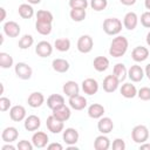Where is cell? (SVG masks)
<instances>
[{
    "label": "cell",
    "mask_w": 150,
    "mask_h": 150,
    "mask_svg": "<svg viewBox=\"0 0 150 150\" xmlns=\"http://www.w3.org/2000/svg\"><path fill=\"white\" fill-rule=\"evenodd\" d=\"M128 40L124 36H116L110 45L109 48V54L114 57H121L125 54L127 49H128Z\"/></svg>",
    "instance_id": "6da1fadb"
},
{
    "label": "cell",
    "mask_w": 150,
    "mask_h": 150,
    "mask_svg": "<svg viewBox=\"0 0 150 150\" xmlns=\"http://www.w3.org/2000/svg\"><path fill=\"white\" fill-rule=\"evenodd\" d=\"M122 29V22L117 18H108L103 21V30L108 35H116Z\"/></svg>",
    "instance_id": "7a4b0ae2"
},
{
    "label": "cell",
    "mask_w": 150,
    "mask_h": 150,
    "mask_svg": "<svg viewBox=\"0 0 150 150\" xmlns=\"http://www.w3.org/2000/svg\"><path fill=\"white\" fill-rule=\"evenodd\" d=\"M131 137H132V141L135 143L142 144V143H144L148 139V137H149V130H148V128L145 125H142V124L136 125L132 129V131H131Z\"/></svg>",
    "instance_id": "3957f363"
},
{
    "label": "cell",
    "mask_w": 150,
    "mask_h": 150,
    "mask_svg": "<svg viewBox=\"0 0 150 150\" xmlns=\"http://www.w3.org/2000/svg\"><path fill=\"white\" fill-rule=\"evenodd\" d=\"M15 74L19 79L21 80H29L32 77V74H33V70L30 68V66H28L27 63H23V62H19L16 63L15 66Z\"/></svg>",
    "instance_id": "277c9868"
},
{
    "label": "cell",
    "mask_w": 150,
    "mask_h": 150,
    "mask_svg": "<svg viewBox=\"0 0 150 150\" xmlns=\"http://www.w3.org/2000/svg\"><path fill=\"white\" fill-rule=\"evenodd\" d=\"M93 46H94V42L89 35H82L77 40V49L83 54L89 53L93 49Z\"/></svg>",
    "instance_id": "5b68a950"
},
{
    "label": "cell",
    "mask_w": 150,
    "mask_h": 150,
    "mask_svg": "<svg viewBox=\"0 0 150 150\" xmlns=\"http://www.w3.org/2000/svg\"><path fill=\"white\" fill-rule=\"evenodd\" d=\"M46 125L48 128L49 131H52L53 134H59L63 130V122L57 120L53 114L47 117V121H46Z\"/></svg>",
    "instance_id": "8992f818"
},
{
    "label": "cell",
    "mask_w": 150,
    "mask_h": 150,
    "mask_svg": "<svg viewBox=\"0 0 150 150\" xmlns=\"http://www.w3.org/2000/svg\"><path fill=\"white\" fill-rule=\"evenodd\" d=\"M118 83H120V80L114 75H107L103 80V90L105 93H112L117 89L118 87Z\"/></svg>",
    "instance_id": "52a82bcc"
},
{
    "label": "cell",
    "mask_w": 150,
    "mask_h": 150,
    "mask_svg": "<svg viewBox=\"0 0 150 150\" xmlns=\"http://www.w3.org/2000/svg\"><path fill=\"white\" fill-rule=\"evenodd\" d=\"M149 56V50L146 47H143V46H137L132 49V53H131V57L134 61L136 62H142L144 60H146Z\"/></svg>",
    "instance_id": "ba28073f"
},
{
    "label": "cell",
    "mask_w": 150,
    "mask_h": 150,
    "mask_svg": "<svg viewBox=\"0 0 150 150\" xmlns=\"http://www.w3.org/2000/svg\"><path fill=\"white\" fill-rule=\"evenodd\" d=\"M82 89H83L84 94H87V95H94L98 90V83L94 79H90V77L89 79H86L82 82Z\"/></svg>",
    "instance_id": "9c48e42d"
},
{
    "label": "cell",
    "mask_w": 150,
    "mask_h": 150,
    "mask_svg": "<svg viewBox=\"0 0 150 150\" xmlns=\"http://www.w3.org/2000/svg\"><path fill=\"white\" fill-rule=\"evenodd\" d=\"M52 111H53V115H54L57 120H60V121H62V122L69 120V117H70V109H69L66 104L59 105V107L54 108Z\"/></svg>",
    "instance_id": "30bf717a"
},
{
    "label": "cell",
    "mask_w": 150,
    "mask_h": 150,
    "mask_svg": "<svg viewBox=\"0 0 150 150\" xmlns=\"http://www.w3.org/2000/svg\"><path fill=\"white\" fill-rule=\"evenodd\" d=\"M53 52V47L49 42L47 41H40L38 45H36V48H35V53L40 56V57H47L52 54Z\"/></svg>",
    "instance_id": "8fae6325"
},
{
    "label": "cell",
    "mask_w": 150,
    "mask_h": 150,
    "mask_svg": "<svg viewBox=\"0 0 150 150\" xmlns=\"http://www.w3.org/2000/svg\"><path fill=\"white\" fill-rule=\"evenodd\" d=\"M69 105L75 110H82L87 105V100L81 95H74L69 97Z\"/></svg>",
    "instance_id": "7c38bea8"
},
{
    "label": "cell",
    "mask_w": 150,
    "mask_h": 150,
    "mask_svg": "<svg viewBox=\"0 0 150 150\" xmlns=\"http://www.w3.org/2000/svg\"><path fill=\"white\" fill-rule=\"evenodd\" d=\"M63 141L68 144V145H71V144H75L77 141H79V131L74 128H67L64 131H63Z\"/></svg>",
    "instance_id": "4fadbf2b"
},
{
    "label": "cell",
    "mask_w": 150,
    "mask_h": 150,
    "mask_svg": "<svg viewBox=\"0 0 150 150\" xmlns=\"http://www.w3.org/2000/svg\"><path fill=\"white\" fill-rule=\"evenodd\" d=\"M128 76H129V79H130L132 82H139V81H142V79H143V76H144V71H143V69H142L139 66L134 64V66H131V67L129 68V70H128Z\"/></svg>",
    "instance_id": "5bb4252c"
},
{
    "label": "cell",
    "mask_w": 150,
    "mask_h": 150,
    "mask_svg": "<svg viewBox=\"0 0 150 150\" xmlns=\"http://www.w3.org/2000/svg\"><path fill=\"white\" fill-rule=\"evenodd\" d=\"M32 142H33V145L36 146V148H43L48 143V136L43 131H38L33 135Z\"/></svg>",
    "instance_id": "9a60e30c"
},
{
    "label": "cell",
    "mask_w": 150,
    "mask_h": 150,
    "mask_svg": "<svg viewBox=\"0 0 150 150\" xmlns=\"http://www.w3.org/2000/svg\"><path fill=\"white\" fill-rule=\"evenodd\" d=\"M4 30L9 38H16L20 34V26L15 21H8L4 25Z\"/></svg>",
    "instance_id": "2e32d148"
},
{
    "label": "cell",
    "mask_w": 150,
    "mask_h": 150,
    "mask_svg": "<svg viewBox=\"0 0 150 150\" xmlns=\"http://www.w3.org/2000/svg\"><path fill=\"white\" fill-rule=\"evenodd\" d=\"M9 116L15 122L22 121L25 118V116H26V109L22 105H14L9 110Z\"/></svg>",
    "instance_id": "e0dca14e"
},
{
    "label": "cell",
    "mask_w": 150,
    "mask_h": 150,
    "mask_svg": "<svg viewBox=\"0 0 150 150\" xmlns=\"http://www.w3.org/2000/svg\"><path fill=\"white\" fill-rule=\"evenodd\" d=\"M137 22H138V18H137L136 13L129 12V13L125 14L124 20H123V25H124V27H125L127 29H129V30L135 29L136 26H137Z\"/></svg>",
    "instance_id": "ac0fdd59"
},
{
    "label": "cell",
    "mask_w": 150,
    "mask_h": 150,
    "mask_svg": "<svg viewBox=\"0 0 150 150\" xmlns=\"http://www.w3.org/2000/svg\"><path fill=\"white\" fill-rule=\"evenodd\" d=\"M28 104L32 107V108H39L42 105V103L45 102V96L39 93V91H35V93H32L29 96H28V100H27Z\"/></svg>",
    "instance_id": "d6986e66"
},
{
    "label": "cell",
    "mask_w": 150,
    "mask_h": 150,
    "mask_svg": "<svg viewBox=\"0 0 150 150\" xmlns=\"http://www.w3.org/2000/svg\"><path fill=\"white\" fill-rule=\"evenodd\" d=\"M112 128H114V123H112L111 118H109V117H102V118H100V121L97 123V129H98L100 132L108 134V132H110L112 130Z\"/></svg>",
    "instance_id": "ffe728a7"
},
{
    "label": "cell",
    "mask_w": 150,
    "mask_h": 150,
    "mask_svg": "<svg viewBox=\"0 0 150 150\" xmlns=\"http://www.w3.org/2000/svg\"><path fill=\"white\" fill-rule=\"evenodd\" d=\"M18 135H19V132H18L16 128H14V127H7L6 129H4L1 137H2V141L4 142L12 143L13 141H15L18 138Z\"/></svg>",
    "instance_id": "44dd1931"
},
{
    "label": "cell",
    "mask_w": 150,
    "mask_h": 150,
    "mask_svg": "<svg viewBox=\"0 0 150 150\" xmlns=\"http://www.w3.org/2000/svg\"><path fill=\"white\" fill-rule=\"evenodd\" d=\"M40 124H41L40 118L36 115H30V116H28L25 120V129L28 130V131L38 130L39 127H40Z\"/></svg>",
    "instance_id": "7402d4cb"
},
{
    "label": "cell",
    "mask_w": 150,
    "mask_h": 150,
    "mask_svg": "<svg viewBox=\"0 0 150 150\" xmlns=\"http://www.w3.org/2000/svg\"><path fill=\"white\" fill-rule=\"evenodd\" d=\"M52 67L57 73H66L69 69V62L64 59H55L52 62Z\"/></svg>",
    "instance_id": "603a6c76"
},
{
    "label": "cell",
    "mask_w": 150,
    "mask_h": 150,
    "mask_svg": "<svg viewBox=\"0 0 150 150\" xmlns=\"http://www.w3.org/2000/svg\"><path fill=\"white\" fill-rule=\"evenodd\" d=\"M63 93L67 95V96H74V95H77L79 94V84L75 82V81H68L63 84Z\"/></svg>",
    "instance_id": "cb8c5ba5"
},
{
    "label": "cell",
    "mask_w": 150,
    "mask_h": 150,
    "mask_svg": "<svg viewBox=\"0 0 150 150\" xmlns=\"http://www.w3.org/2000/svg\"><path fill=\"white\" fill-rule=\"evenodd\" d=\"M64 104V98L62 95L60 94H52L48 98H47V105L53 110L54 108Z\"/></svg>",
    "instance_id": "d4e9b609"
},
{
    "label": "cell",
    "mask_w": 150,
    "mask_h": 150,
    "mask_svg": "<svg viewBox=\"0 0 150 150\" xmlns=\"http://www.w3.org/2000/svg\"><path fill=\"white\" fill-rule=\"evenodd\" d=\"M121 94L125 98H132V97H135L137 95V89L131 83H124L121 87Z\"/></svg>",
    "instance_id": "484cf974"
},
{
    "label": "cell",
    "mask_w": 150,
    "mask_h": 150,
    "mask_svg": "<svg viewBox=\"0 0 150 150\" xmlns=\"http://www.w3.org/2000/svg\"><path fill=\"white\" fill-rule=\"evenodd\" d=\"M103 114H104V108L102 104L94 103L88 108V115L91 118H100L103 116Z\"/></svg>",
    "instance_id": "4316f807"
},
{
    "label": "cell",
    "mask_w": 150,
    "mask_h": 150,
    "mask_svg": "<svg viewBox=\"0 0 150 150\" xmlns=\"http://www.w3.org/2000/svg\"><path fill=\"white\" fill-rule=\"evenodd\" d=\"M93 66L97 71H104L109 67V60L105 56H96L94 59Z\"/></svg>",
    "instance_id": "83f0119b"
},
{
    "label": "cell",
    "mask_w": 150,
    "mask_h": 150,
    "mask_svg": "<svg viewBox=\"0 0 150 150\" xmlns=\"http://www.w3.org/2000/svg\"><path fill=\"white\" fill-rule=\"evenodd\" d=\"M110 146V142H109V138L101 135V136H97L95 142H94V148L95 150H107L109 149Z\"/></svg>",
    "instance_id": "f1b7e54d"
},
{
    "label": "cell",
    "mask_w": 150,
    "mask_h": 150,
    "mask_svg": "<svg viewBox=\"0 0 150 150\" xmlns=\"http://www.w3.org/2000/svg\"><path fill=\"white\" fill-rule=\"evenodd\" d=\"M19 15L23 19H30L34 15V9L30 5L28 4H21L19 6Z\"/></svg>",
    "instance_id": "f546056e"
},
{
    "label": "cell",
    "mask_w": 150,
    "mask_h": 150,
    "mask_svg": "<svg viewBox=\"0 0 150 150\" xmlns=\"http://www.w3.org/2000/svg\"><path fill=\"white\" fill-rule=\"evenodd\" d=\"M35 28L38 33L41 35H48L52 32V22H45V21H38L35 22Z\"/></svg>",
    "instance_id": "4dcf8cb0"
},
{
    "label": "cell",
    "mask_w": 150,
    "mask_h": 150,
    "mask_svg": "<svg viewBox=\"0 0 150 150\" xmlns=\"http://www.w3.org/2000/svg\"><path fill=\"white\" fill-rule=\"evenodd\" d=\"M127 68H125V66L123 64V63H117V64H115V67H114V70H112V74L120 80V82L121 81H124V79L127 77Z\"/></svg>",
    "instance_id": "1f68e13d"
},
{
    "label": "cell",
    "mask_w": 150,
    "mask_h": 150,
    "mask_svg": "<svg viewBox=\"0 0 150 150\" xmlns=\"http://www.w3.org/2000/svg\"><path fill=\"white\" fill-rule=\"evenodd\" d=\"M86 9L83 8H71L70 9V18L71 20L76 21V22H80V21H83L86 19Z\"/></svg>",
    "instance_id": "d6a6232c"
},
{
    "label": "cell",
    "mask_w": 150,
    "mask_h": 150,
    "mask_svg": "<svg viewBox=\"0 0 150 150\" xmlns=\"http://www.w3.org/2000/svg\"><path fill=\"white\" fill-rule=\"evenodd\" d=\"M55 48L60 52H67L70 48V40L67 38H60L55 40Z\"/></svg>",
    "instance_id": "836d02e7"
},
{
    "label": "cell",
    "mask_w": 150,
    "mask_h": 150,
    "mask_svg": "<svg viewBox=\"0 0 150 150\" xmlns=\"http://www.w3.org/2000/svg\"><path fill=\"white\" fill-rule=\"evenodd\" d=\"M53 14L49 11L40 9L36 13V20L38 21H45V22H53Z\"/></svg>",
    "instance_id": "e575fe53"
},
{
    "label": "cell",
    "mask_w": 150,
    "mask_h": 150,
    "mask_svg": "<svg viewBox=\"0 0 150 150\" xmlns=\"http://www.w3.org/2000/svg\"><path fill=\"white\" fill-rule=\"evenodd\" d=\"M12 64H13V57L7 53L1 52L0 53V67L1 68H9Z\"/></svg>",
    "instance_id": "d590c367"
},
{
    "label": "cell",
    "mask_w": 150,
    "mask_h": 150,
    "mask_svg": "<svg viewBox=\"0 0 150 150\" xmlns=\"http://www.w3.org/2000/svg\"><path fill=\"white\" fill-rule=\"evenodd\" d=\"M33 42H34L33 36L29 35V34H26V35H23V36L19 40V48H21V49H27V48H29V47L33 45Z\"/></svg>",
    "instance_id": "8d00e7d4"
},
{
    "label": "cell",
    "mask_w": 150,
    "mask_h": 150,
    "mask_svg": "<svg viewBox=\"0 0 150 150\" xmlns=\"http://www.w3.org/2000/svg\"><path fill=\"white\" fill-rule=\"evenodd\" d=\"M108 5V1L107 0H91L90 1V6L94 11H103Z\"/></svg>",
    "instance_id": "74e56055"
},
{
    "label": "cell",
    "mask_w": 150,
    "mask_h": 150,
    "mask_svg": "<svg viewBox=\"0 0 150 150\" xmlns=\"http://www.w3.org/2000/svg\"><path fill=\"white\" fill-rule=\"evenodd\" d=\"M138 97L142 101H149L150 100V88L149 87H143L137 91Z\"/></svg>",
    "instance_id": "f35d334b"
},
{
    "label": "cell",
    "mask_w": 150,
    "mask_h": 150,
    "mask_svg": "<svg viewBox=\"0 0 150 150\" xmlns=\"http://www.w3.org/2000/svg\"><path fill=\"white\" fill-rule=\"evenodd\" d=\"M70 8H83L86 9L88 6L87 0H69Z\"/></svg>",
    "instance_id": "ab89813d"
},
{
    "label": "cell",
    "mask_w": 150,
    "mask_h": 150,
    "mask_svg": "<svg viewBox=\"0 0 150 150\" xmlns=\"http://www.w3.org/2000/svg\"><path fill=\"white\" fill-rule=\"evenodd\" d=\"M11 107V100L7 97H0V110L6 111Z\"/></svg>",
    "instance_id": "60d3db41"
},
{
    "label": "cell",
    "mask_w": 150,
    "mask_h": 150,
    "mask_svg": "<svg viewBox=\"0 0 150 150\" xmlns=\"http://www.w3.org/2000/svg\"><path fill=\"white\" fill-rule=\"evenodd\" d=\"M141 23L144 26V27H148L150 28V11L148 12H144L141 16Z\"/></svg>",
    "instance_id": "b9f144b4"
},
{
    "label": "cell",
    "mask_w": 150,
    "mask_h": 150,
    "mask_svg": "<svg viewBox=\"0 0 150 150\" xmlns=\"http://www.w3.org/2000/svg\"><path fill=\"white\" fill-rule=\"evenodd\" d=\"M112 149L114 150H124L125 149V143L123 139L121 138H116L114 142H112Z\"/></svg>",
    "instance_id": "7bdbcfd3"
},
{
    "label": "cell",
    "mask_w": 150,
    "mask_h": 150,
    "mask_svg": "<svg viewBox=\"0 0 150 150\" xmlns=\"http://www.w3.org/2000/svg\"><path fill=\"white\" fill-rule=\"evenodd\" d=\"M18 149H19V150H32V149H33V145H32L28 141L22 139V141H20V142L18 143Z\"/></svg>",
    "instance_id": "ee69618b"
},
{
    "label": "cell",
    "mask_w": 150,
    "mask_h": 150,
    "mask_svg": "<svg viewBox=\"0 0 150 150\" xmlns=\"http://www.w3.org/2000/svg\"><path fill=\"white\" fill-rule=\"evenodd\" d=\"M48 150H62V145L60 143H52L47 148Z\"/></svg>",
    "instance_id": "f6af8a7d"
},
{
    "label": "cell",
    "mask_w": 150,
    "mask_h": 150,
    "mask_svg": "<svg viewBox=\"0 0 150 150\" xmlns=\"http://www.w3.org/2000/svg\"><path fill=\"white\" fill-rule=\"evenodd\" d=\"M6 18V9L4 7H0V21H4Z\"/></svg>",
    "instance_id": "bcb514c9"
},
{
    "label": "cell",
    "mask_w": 150,
    "mask_h": 150,
    "mask_svg": "<svg viewBox=\"0 0 150 150\" xmlns=\"http://www.w3.org/2000/svg\"><path fill=\"white\" fill-rule=\"evenodd\" d=\"M123 5H125V6H132L135 2H136V0H120Z\"/></svg>",
    "instance_id": "7dc6e473"
},
{
    "label": "cell",
    "mask_w": 150,
    "mask_h": 150,
    "mask_svg": "<svg viewBox=\"0 0 150 150\" xmlns=\"http://www.w3.org/2000/svg\"><path fill=\"white\" fill-rule=\"evenodd\" d=\"M139 150H150V143L148 144H142L139 146Z\"/></svg>",
    "instance_id": "c3c4849f"
},
{
    "label": "cell",
    "mask_w": 150,
    "mask_h": 150,
    "mask_svg": "<svg viewBox=\"0 0 150 150\" xmlns=\"http://www.w3.org/2000/svg\"><path fill=\"white\" fill-rule=\"evenodd\" d=\"M1 150H15V148L13 145H4L1 148Z\"/></svg>",
    "instance_id": "681fc988"
},
{
    "label": "cell",
    "mask_w": 150,
    "mask_h": 150,
    "mask_svg": "<svg viewBox=\"0 0 150 150\" xmlns=\"http://www.w3.org/2000/svg\"><path fill=\"white\" fill-rule=\"evenodd\" d=\"M145 75H146V76H148V79L150 80V63L145 67Z\"/></svg>",
    "instance_id": "f907efd6"
},
{
    "label": "cell",
    "mask_w": 150,
    "mask_h": 150,
    "mask_svg": "<svg viewBox=\"0 0 150 150\" xmlns=\"http://www.w3.org/2000/svg\"><path fill=\"white\" fill-rule=\"evenodd\" d=\"M29 4H32V5H38V4H40V1L41 0H27Z\"/></svg>",
    "instance_id": "816d5d0a"
},
{
    "label": "cell",
    "mask_w": 150,
    "mask_h": 150,
    "mask_svg": "<svg viewBox=\"0 0 150 150\" xmlns=\"http://www.w3.org/2000/svg\"><path fill=\"white\" fill-rule=\"evenodd\" d=\"M144 5H145V8L150 11V0H145V2H144Z\"/></svg>",
    "instance_id": "f5cc1de1"
},
{
    "label": "cell",
    "mask_w": 150,
    "mask_h": 150,
    "mask_svg": "<svg viewBox=\"0 0 150 150\" xmlns=\"http://www.w3.org/2000/svg\"><path fill=\"white\" fill-rule=\"evenodd\" d=\"M146 43L150 46V32L148 33V35H146Z\"/></svg>",
    "instance_id": "db71d44e"
},
{
    "label": "cell",
    "mask_w": 150,
    "mask_h": 150,
    "mask_svg": "<svg viewBox=\"0 0 150 150\" xmlns=\"http://www.w3.org/2000/svg\"><path fill=\"white\" fill-rule=\"evenodd\" d=\"M0 94H4V84L0 83Z\"/></svg>",
    "instance_id": "11a10c76"
},
{
    "label": "cell",
    "mask_w": 150,
    "mask_h": 150,
    "mask_svg": "<svg viewBox=\"0 0 150 150\" xmlns=\"http://www.w3.org/2000/svg\"><path fill=\"white\" fill-rule=\"evenodd\" d=\"M2 42H4V36L2 34H0V45H2Z\"/></svg>",
    "instance_id": "9f6ffc18"
},
{
    "label": "cell",
    "mask_w": 150,
    "mask_h": 150,
    "mask_svg": "<svg viewBox=\"0 0 150 150\" xmlns=\"http://www.w3.org/2000/svg\"><path fill=\"white\" fill-rule=\"evenodd\" d=\"M68 150H77L76 146H68Z\"/></svg>",
    "instance_id": "6f0895ef"
}]
</instances>
